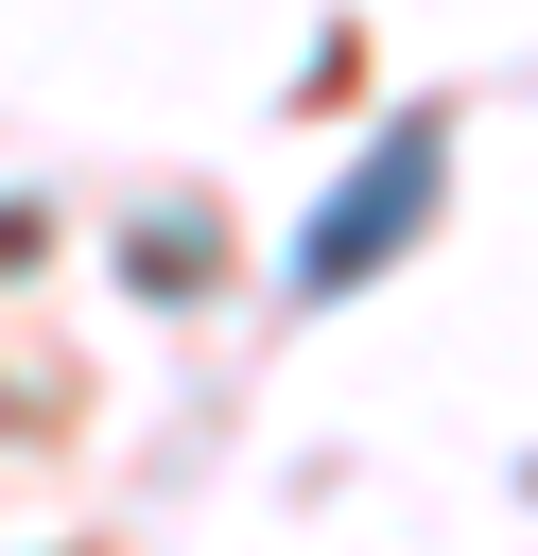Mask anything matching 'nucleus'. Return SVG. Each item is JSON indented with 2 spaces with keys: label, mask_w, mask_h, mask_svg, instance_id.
<instances>
[{
  "label": "nucleus",
  "mask_w": 538,
  "mask_h": 556,
  "mask_svg": "<svg viewBox=\"0 0 538 556\" xmlns=\"http://www.w3.org/2000/svg\"><path fill=\"white\" fill-rule=\"evenodd\" d=\"M417 191H434V139H399V156L312 226V261H295V278H312V295H347V278H364V243H399V226H417Z\"/></svg>",
  "instance_id": "f257e3e1"
}]
</instances>
